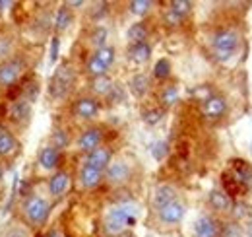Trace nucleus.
Segmentation results:
<instances>
[{
	"label": "nucleus",
	"mask_w": 252,
	"mask_h": 237,
	"mask_svg": "<svg viewBox=\"0 0 252 237\" xmlns=\"http://www.w3.org/2000/svg\"><path fill=\"white\" fill-rule=\"evenodd\" d=\"M136 218H138V210L130 202L109 208V212L105 214V220H103V232L111 237L121 236L136 224Z\"/></svg>",
	"instance_id": "f257e3e1"
},
{
	"label": "nucleus",
	"mask_w": 252,
	"mask_h": 237,
	"mask_svg": "<svg viewBox=\"0 0 252 237\" xmlns=\"http://www.w3.org/2000/svg\"><path fill=\"white\" fill-rule=\"evenodd\" d=\"M241 37L239 33L231 28H223L218 30L212 37V49H214V57L218 60H229L239 49Z\"/></svg>",
	"instance_id": "f03ea898"
},
{
	"label": "nucleus",
	"mask_w": 252,
	"mask_h": 237,
	"mask_svg": "<svg viewBox=\"0 0 252 237\" xmlns=\"http://www.w3.org/2000/svg\"><path fill=\"white\" fill-rule=\"evenodd\" d=\"M22 212L32 226H43L51 214V204L39 195H28L22 202Z\"/></svg>",
	"instance_id": "7ed1b4c3"
},
{
	"label": "nucleus",
	"mask_w": 252,
	"mask_h": 237,
	"mask_svg": "<svg viewBox=\"0 0 252 237\" xmlns=\"http://www.w3.org/2000/svg\"><path fill=\"white\" fill-rule=\"evenodd\" d=\"M74 80H76L74 68H72L68 62L61 64V66L55 70V74H53V78H51V84H49V93H51V97H55V99H64V97L68 95V91L72 89Z\"/></svg>",
	"instance_id": "20e7f679"
},
{
	"label": "nucleus",
	"mask_w": 252,
	"mask_h": 237,
	"mask_svg": "<svg viewBox=\"0 0 252 237\" xmlns=\"http://www.w3.org/2000/svg\"><path fill=\"white\" fill-rule=\"evenodd\" d=\"M24 68H26L24 60L18 57H12V59L0 62V86H4V88L16 86L24 74Z\"/></svg>",
	"instance_id": "39448f33"
},
{
	"label": "nucleus",
	"mask_w": 252,
	"mask_h": 237,
	"mask_svg": "<svg viewBox=\"0 0 252 237\" xmlns=\"http://www.w3.org/2000/svg\"><path fill=\"white\" fill-rule=\"evenodd\" d=\"M185 214H187V206L177 198V200H173V202H169V204H165V206L158 208V218L161 224H165V226H175V224H179L183 218H185Z\"/></svg>",
	"instance_id": "423d86ee"
},
{
	"label": "nucleus",
	"mask_w": 252,
	"mask_h": 237,
	"mask_svg": "<svg viewBox=\"0 0 252 237\" xmlns=\"http://www.w3.org/2000/svg\"><path fill=\"white\" fill-rule=\"evenodd\" d=\"M227 111V101L223 95H218V93H212L208 99L202 101V115L210 120H216V118H221Z\"/></svg>",
	"instance_id": "0eeeda50"
},
{
	"label": "nucleus",
	"mask_w": 252,
	"mask_h": 237,
	"mask_svg": "<svg viewBox=\"0 0 252 237\" xmlns=\"http://www.w3.org/2000/svg\"><path fill=\"white\" fill-rule=\"evenodd\" d=\"M99 109H101L99 101H97L95 97H90V95L80 97V99L74 103V107H72L74 115L78 118H82V120H92V118H95L99 115Z\"/></svg>",
	"instance_id": "6e6552de"
},
{
	"label": "nucleus",
	"mask_w": 252,
	"mask_h": 237,
	"mask_svg": "<svg viewBox=\"0 0 252 237\" xmlns=\"http://www.w3.org/2000/svg\"><path fill=\"white\" fill-rule=\"evenodd\" d=\"M8 118L14 122V124H28L30 118H32V103L26 99V97H20L16 101H12L10 109H8Z\"/></svg>",
	"instance_id": "1a4fd4ad"
},
{
	"label": "nucleus",
	"mask_w": 252,
	"mask_h": 237,
	"mask_svg": "<svg viewBox=\"0 0 252 237\" xmlns=\"http://www.w3.org/2000/svg\"><path fill=\"white\" fill-rule=\"evenodd\" d=\"M111 161H113V152L107 148V146H99V148L92 150V152L86 156V161H84V163L105 173V169L109 167Z\"/></svg>",
	"instance_id": "9d476101"
},
{
	"label": "nucleus",
	"mask_w": 252,
	"mask_h": 237,
	"mask_svg": "<svg viewBox=\"0 0 252 237\" xmlns=\"http://www.w3.org/2000/svg\"><path fill=\"white\" fill-rule=\"evenodd\" d=\"M194 236L196 237H220L221 224L212 216H200L194 224Z\"/></svg>",
	"instance_id": "9b49d317"
},
{
	"label": "nucleus",
	"mask_w": 252,
	"mask_h": 237,
	"mask_svg": "<svg viewBox=\"0 0 252 237\" xmlns=\"http://www.w3.org/2000/svg\"><path fill=\"white\" fill-rule=\"evenodd\" d=\"M103 142V130L99 126H92V128H86L80 138H78V148L86 154H90L92 150L99 148Z\"/></svg>",
	"instance_id": "f8f14e48"
},
{
	"label": "nucleus",
	"mask_w": 252,
	"mask_h": 237,
	"mask_svg": "<svg viewBox=\"0 0 252 237\" xmlns=\"http://www.w3.org/2000/svg\"><path fill=\"white\" fill-rule=\"evenodd\" d=\"M103 177H107L109 183H113V185H121V183H125L126 179L130 177V165L126 161H123V159L111 161L109 167L105 169Z\"/></svg>",
	"instance_id": "ddd939ff"
},
{
	"label": "nucleus",
	"mask_w": 252,
	"mask_h": 237,
	"mask_svg": "<svg viewBox=\"0 0 252 237\" xmlns=\"http://www.w3.org/2000/svg\"><path fill=\"white\" fill-rule=\"evenodd\" d=\"M37 159H39V165L43 167V169H47V171H53V169H57L59 167V161H61V150H57L55 146H43L41 152H39V156H37Z\"/></svg>",
	"instance_id": "4468645a"
},
{
	"label": "nucleus",
	"mask_w": 252,
	"mask_h": 237,
	"mask_svg": "<svg viewBox=\"0 0 252 237\" xmlns=\"http://www.w3.org/2000/svg\"><path fill=\"white\" fill-rule=\"evenodd\" d=\"M68 187H70V173L68 171H55L53 177L49 179V193L55 198L63 197L68 191Z\"/></svg>",
	"instance_id": "2eb2a0df"
},
{
	"label": "nucleus",
	"mask_w": 252,
	"mask_h": 237,
	"mask_svg": "<svg viewBox=\"0 0 252 237\" xmlns=\"http://www.w3.org/2000/svg\"><path fill=\"white\" fill-rule=\"evenodd\" d=\"M18 148H20V144H18L16 136L8 128L0 126V158H12L18 152Z\"/></svg>",
	"instance_id": "dca6fc26"
},
{
	"label": "nucleus",
	"mask_w": 252,
	"mask_h": 237,
	"mask_svg": "<svg viewBox=\"0 0 252 237\" xmlns=\"http://www.w3.org/2000/svg\"><path fill=\"white\" fill-rule=\"evenodd\" d=\"M80 185L84 187V189H95V187H99V183L103 181V171H99V169H95V167H90V165H82V169H80Z\"/></svg>",
	"instance_id": "f3484780"
},
{
	"label": "nucleus",
	"mask_w": 252,
	"mask_h": 237,
	"mask_svg": "<svg viewBox=\"0 0 252 237\" xmlns=\"http://www.w3.org/2000/svg\"><path fill=\"white\" fill-rule=\"evenodd\" d=\"M208 202H210V206L214 208L216 212H231V208H233L231 197H229L225 191H221V189H214V191L210 193Z\"/></svg>",
	"instance_id": "a211bd4d"
},
{
	"label": "nucleus",
	"mask_w": 252,
	"mask_h": 237,
	"mask_svg": "<svg viewBox=\"0 0 252 237\" xmlns=\"http://www.w3.org/2000/svg\"><path fill=\"white\" fill-rule=\"evenodd\" d=\"M177 200V189L173 185H159L154 191V206L161 208L169 202Z\"/></svg>",
	"instance_id": "6ab92c4d"
},
{
	"label": "nucleus",
	"mask_w": 252,
	"mask_h": 237,
	"mask_svg": "<svg viewBox=\"0 0 252 237\" xmlns=\"http://www.w3.org/2000/svg\"><path fill=\"white\" fill-rule=\"evenodd\" d=\"M231 175L235 177V181H237L241 187H247V185H251V181H252V167L247 161H243V159H235V161H233V171H231Z\"/></svg>",
	"instance_id": "aec40b11"
},
{
	"label": "nucleus",
	"mask_w": 252,
	"mask_h": 237,
	"mask_svg": "<svg viewBox=\"0 0 252 237\" xmlns=\"http://www.w3.org/2000/svg\"><path fill=\"white\" fill-rule=\"evenodd\" d=\"M150 57H152V47H150L148 41H144V43H136V45H130V47H128V59L134 60V62H138V64L148 62Z\"/></svg>",
	"instance_id": "412c9836"
},
{
	"label": "nucleus",
	"mask_w": 252,
	"mask_h": 237,
	"mask_svg": "<svg viewBox=\"0 0 252 237\" xmlns=\"http://www.w3.org/2000/svg\"><path fill=\"white\" fill-rule=\"evenodd\" d=\"M72 22H74V14H72V10L64 4L61 6L59 10H57V14H55V20H53V24H55V30L57 31H66L70 26H72Z\"/></svg>",
	"instance_id": "4be33fe9"
},
{
	"label": "nucleus",
	"mask_w": 252,
	"mask_h": 237,
	"mask_svg": "<svg viewBox=\"0 0 252 237\" xmlns=\"http://www.w3.org/2000/svg\"><path fill=\"white\" fill-rule=\"evenodd\" d=\"M126 39L130 41V45H136V43H144L148 39V28L144 22H136L132 24L128 31H126Z\"/></svg>",
	"instance_id": "5701e85b"
},
{
	"label": "nucleus",
	"mask_w": 252,
	"mask_h": 237,
	"mask_svg": "<svg viewBox=\"0 0 252 237\" xmlns=\"http://www.w3.org/2000/svg\"><path fill=\"white\" fill-rule=\"evenodd\" d=\"M128 86H130V91L136 97H144L148 93V89H150V78L146 74H136V76H132Z\"/></svg>",
	"instance_id": "b1692460"
},
{
	"label": "nucleus",
	"mask_w": 252,
	"mask_h": 237,
	"mask_svg": "<svg viewBox=\"0 0 252 237\" xmlns=\"http://www.w3.org/2000/svg\"><path fill=\"white\" fill-rule=\"evenodd\" d=\"M92 91H94L95 95H109L111 91H113V80L105 74V76H97V78H92Z\"/></svg>",
	"instance_id": "393cba45"
},
{
	"label": "nucleus",
	"mask_w": 252,
	"mask_h": 237,
	"mask_svg": "<svg viewBox=\"0 0 252 237\" xmlns=\"http://www.w3.org/2000/svg\"><path fill=\"white\" fill-rule=\"evenodd\" d=\"M159 101L161 105L167 109V107H173L177 101H179V88L177 86H165L159 93Z\"/></svg>",
	"instance_id": "a878e982"
},
{
	"label": "nucleus",
	"mask_w": 252,
	"mask_h": 237,
	"mask_svg": "<svg viewBox=\"0 0 252 237\" xmlns=\"http://www.w3.org/2000/svg\"><path fill=\"white\" fill-rule=\"evenodd\" d=\"M169 10H171L177 18H181V20L185 22V18H189L190 12H192V2H189V0H173V2L169 4Z\"/></svg>",
	"instance_id": "bb28decb"
},
{
	"label": "nucleus",
	"mask_w": 252,
	"mask_h": 237,
	"mask_svg": "<svg viewBox=\"0 0 252 237\" xmlns=\"http://www.w3.org/2000/svg\"><path fill=\"white\" fill-rule=\"evenodd\" d=\"M94 57L99 62H103L107 68H111V64L115 62V49L113 47H109V45H105V47H101V49H95V53H94Z\"/></svg>",
	"instance_id": "cd10ccee"
},
{
	"label": "nucleus",
	"mask_w": 252,
	"mask_h": 237,
	"mask_svg": "<svg viewBox=\"0 0 252 237\" xmlns=\"http://www.w3.org/2000/svg\"><path fill=\"white\" fill-rule=\"evenodd\" d=\"M152 8H154V2H150V0H132V2L128 4V10H130L134 16H146Z\"/></svg>",
	"instance_id": "c85d7f7f"
},
{
	"label": "nucleus",
	"mask_w": 252,
	"mask_h": 237,
	"mask_svg": "<svg viewBox=\"0 0 252 237\" xmlns=\"http://www.w3.org/2000/svg\"><path fill=\"white\" fill-rule=\"evenodd\" d=\"M107 35H109L107 28L97 26V28L92 31V35H90V43L94 45L95 49H101V47H105V45H107Z\"/></svg>",
	"instance_id": "c756f323"
},
{
	"label": "nucleus",
	"mask_w": 252,
	"mask_h": 237,
	"mask_svg": "<svg viewBox=\"0 0 252 237\" xmlns=\"http://www.w3.org/2000/svg\"><path fill=\"white\" fill-rule=\"evenodd\" d=\"M86 68H88V74L92 76V78H97V76H105L107 74V66L103 64V62H99V60L95 59L94 55L88 59V64H86Z\"/></svg>",
	"instance_id": "7c9ffc66"
},
{
	"label": "nucleus",
	"mask_w": 252,
	"mask_h": 237,
	"mask_svg": "<svg viewBox=\"0 0 252 237\" xmlns=\"http://www.w3.org/2000/svg\"><path fill=\"white\" fill-rule=\"evenodd\" d=\"M12 53H14V39L10 35H0V59H2V62L12 59Z\"/></svg>",
	"instance_id": "2f4dec72"
},
{
	"label": "nucleus",
	"mask_w": 252,
	"mask_h": 237,
	"mask_svg": "<svg viewBox=\"0 0 252 237\" xmlns=\"http://www.w3.org/2000/svg\"><path fill=\"white\" fill-rule=\"evenodd\" d=\"M39 95V84L35 80H30V82H24L22 84V97H26L30 103H33Z\"/></svg>",
	"instance_id": "473e14b6"
},
{
	"label": "nucleus",
	"mask_w": 252,
	"mask_h": 237,
	"mask_svg": "<svg viewBox=\"0 0 252 237\" xmlns=\"http://www.w3.org/2000/svg\"><path fill=\"white\" fill-rule=\"evenodd\" d=\"M169 74H171V62H169V59H159L156 62V68H154V76L159 78V80H165V78H169Z\"/></svg>",
	"instance_id": "72a5a7b5"
},
{
	"label": "nucleus",
	"mask_w": 252,
	"mask_h": 237,
	"mask_svg": "<svg viewBox=\"0 0 252 237\" xmlns=\"http://www.w3.org/2000/svg\"><path fill=\"white\" fill-rule=\"evenodd\" d=\"M220 237H243V230L237 222H229L225 226H221V236Z\"/></svg>",
	"instance_id": "f704fd0d"
},
{
	"label": "nucleus",
	"mask_w": 252,
	"mask_h": 237,
	"mask_svg": "<svg viewBox=\"0 0 252 237\" xmlns=\"http://www.w3.org/2000/svg\"><path fill=\"white\" fill-rule=\"evenodd\" d=\"M163 115H165V109H150V111H146L144 113V122L146 124H158L159 120L163 118Z\"/></svg>",
	"instance_id": "c9c22d12"
},
{
	"label": "nucleus",
	"mask_w": 252,
	"mask_h": 237,
	"mask_svg": "<svg viewBox=\"0 0 252 237\" xmlns=\"http://www.w3.org/2000/svg\"><path fill=\"white\" fill-rule=\"evenodd\" d=\"M51 138H53V144H51V146H55L57 150H63L68 146V136H66L64 130H55Z\"/></svg>",
	"instance_id": "e433bc0d"
},
{
	"label": "nucleus",
	"mask_w": 252,
	"mask_h": 237,
	"mask_svg": "<svg viewBox=\"0 0 252 237\" xmlns=\"http://www.w3.org/2000/svg\"><path fill=\"white\" fill-rule=\"evenodd\" d=\"M167 154H169V146H167V142H156V144L152 146V156H154L156 159H163Z\"/></svg>",
	"instance_id": "4c0bfd02"
},
{
	"label": "nucleus",
	"mask_w": 252,
	"mask_h": 237,
	"mask_svg": "<svg viewBox=\"0 0 252 237\" xmlns=\"http://www.w3.org/2000/svg\"><path fill=\"white\" fill-rule=\"evenodd\" d=\"M4 237H30V234H28V230L22 228V226H12V228L6 230Z\"/></svg>",
	"instance_id": "58836bf2"
},
{
	"label": "nucleus",
	"mask_w": 252,
	"mask_h": 237,
	"mask_svg": "<svg viewBox=\"0 0 252 237\" xmlns=\"http://www.w3.org/2000/svg\"><path fill=\"white\" fill-rule=\"evenodd\" d=\"M163 20H165V24H167V26H171V28H177V26H181V24H183V20H181V18H177L169 8H167V12L163 14Z\"/></svg>",
	"instance_id": "ea45409f"
},
{
	"label": "nucleus",
	"mask_w": 252,
	"mask_h": 237,
	"mask_svg": "<svg viewBox=\"0 0 252 237\" xmlns=\"http://www.w3.org/2000/svg\"><path fill=\"white\" fill-rule=\"evenodd\" d=\"M107 6L109 4H105V2H101V4H95V10H94V18L97 20L99 16H105L107 14Z\"/></svg>",
	"instance_id": "a19ab883"
},
{
	"label": "nucleus",
	"mask_w": 252,
	"mask_h": 237,
	"mask_svg": "<svg viewBox=\"0 0 252 237\" xmlns=\"http://www.w3.org/2000/svg\"><path fill=\"white\" fill-rule=\"evenodd\" d=\"M57 59H59V37H55L53 45H51V60L55 62Z\"/></svg>",
	"instance_id": "79ce46f5"
},
{
	"label": "nucleus",
	"mask_w": 252,
	"mask_h": 237,
	"mask_svg": "<svg viewBox=\"0 0 252 237\" xmlns=\"http://www.w3.org/2000/svg\"><path fill=\"white\" fill-rule=\"evenodd\" d=\"M47 237H63V234H61V232H57V230H53Z\"/></svg>",
	"instance_id": "37998d69"
},
{
	"label": "nucleus",
	"mask_w": 252,
	"mask_h": 237,
	"mask_svg": "<svg viewBox=\"0 0 252 237\" xmlns=\"http://www.w3.org/2000/svg\"><path fill=\"white\" fill-rule=\"evenodd\" d=\"M8 6H10L8 2H0V14H2V12H4V8H8Z\"/></svg>",
	"instance_id": "c03bdc74"
},
{
	"label": "nucleus",
	"mask_w": 252,
	"mask_h": 237,
	"mask_svg": "<svg viewBox=\"0 0 252 237\" xmlns=\"http://www.w3.org/2000/svg\"><path fill=\"white\" fill-rule=\"evenodd\" d=\"M2 179H4V167L0 165V183H2Z\"/></svg>",
	"instance_id": "a18cd8bd"
}]
</instances>
